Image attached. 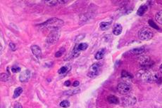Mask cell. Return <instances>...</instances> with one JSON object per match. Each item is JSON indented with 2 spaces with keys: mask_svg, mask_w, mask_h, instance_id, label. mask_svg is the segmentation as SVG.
Masks as SVG:
<instances>
[{
  "mask_svg": "<svg viewBox=\"0 0 162 108\" xmlns=\"http://www.w3.org/2000/svg\"><path fill=\"white\" fill-rule=\"evenodd\" d=\"M64 25V21L57 18H52L42 24V26L51 30H57Z\"/></svg>",
  "mask_w": 162,
  "mask_h": 108,
  "instance_id": "6da1fadb",
  "label": "cell"
},
{
  "mask_svg": "<svg viewBox=\"0 0 162 108\" xmlns=\"http://www.w3.org/2000/svg\"><path fill=\"white\" fill-rule=\"evenodd\" d=\"M142 79L145 82H148V83H154L157 82L159 79V76L157 73L151 71V70H146L142 74Z\"/></svg>",
  "mask_w": 162,
  "mask_h": 108,
  "instance_id": "7a4b0ae2",
  "label": "cell"
},
{
  "mask_svg": "<svg viewBox=\"0 0 162 108\" xmlns=\"http://www.w3.org/2000/svg\"><path fill=\"white\" fill-rule=\"evenodd\" d=\"M154 37V33L150 29L147 28H144L141 29L138 32V37L142 41H148Z\"/></svg>",
  "mask_w": 162,
  "mask_h": 108,
  "instance_id": "3957f363",
  "label": "cell"
},
{
  "mask_svg": "<svg viewBox=\"0 0 162 108\" xmlns=\"http://www.w3.org/2000/svg\"><path fill=\"white\" fill-rule=\"evenodd\" d=\"M102 64L99 63H96L93 64L90 67L89 71H88V76L90 78H95L99 75L100 72V70H101Z\"/></svg>",
  "mask_w": 162,
  "mask_h": 108,
  "instance_id": "277c9868",
  "label": "cell"
},
{
  "mask_svg": "<svg viewBox=\"0 0 162 108\" xmlns=\"http://www.w3.org/2000/svg\"><path fill=\"white\" fill-rule=\"evenodd\" d=\"M137 103V99L133 95H126L122 97V105L125 107H133Z\"/></svg>",
  "mask_w": 162,
  "mask_h": 108,
  "instance_id": "5b68a950",
  "label": "cell"
},
{
  "mask_svg": "<svg viewBox=\"0 0 162 108\" xmlns=\"http://www.w3.org/2000/svg\"><path fill=\"white\" fill-rule=\"evenodd\" d=\"M60 33L59 30H52L51 31L50 34L47 36L46 37V42L48 43H54L58 41V39H59Z\"/></svg>",
  "mask_w": 162,
  "mask_h": 108,
  "instance_id": "8992f818",
  "label": "cell"
},
{
  "mask_svg": "<svg viewBox=\"0 0 162 108\" xmlns=\"http://www.w3.org/2000/svg\"><path fill=\"white\" fill-rule=\"evenodd\" d=\"M117 91L120 94L126 95L130 92L131 88L127 84L125 83V82H122V83L118 84V85L117 86Z\"/></svg>",
  "mask_w": 162,
  "mask_h": 108,
  "instance_id": "52a82bcc",
  "label": "cell"
},
{
  "mask_svg": "<svg viewBox=\"0 0 162 108\" xmlns=\"http://www.w3.org/2000/svg\"><path fill=\"white\" fill-rule=\"evenodd\" d=\"M31 71L29 70H25L21 73L19 76V80L21 82H27L31 77Z\"/></svg>",
  "mask_w": 162,
  "mask_h": 108,
  "instance_id": "ba28073f",
  "label": "cell"
},
{
  "mask_svg": "<svg viewBox=\"0 0 162 108\" xmlns=\"http://www.w3.org/2000/svg\"><path fill=\"white\" fill-rule=\"evenodd\" d=\"M138 61L139 63L141 64V65H142L143 67H147V65H150V58L148 56H146V55L139 56L138 58Z\"/></svg>",
  "mask_w": 162,
  "mask_h": 108,
  "instance_id": "9c48e42d",
  "label": "cell"
},
{
  "mask_svg": "<svg viewBox=\"0 0 162 108\" xmlns=\"http://www.w3.org/2000/svg\"><path fill=\"white\" fill-rule=\"evenodd\" d=\"M31 51H32L33 53L34 54V55L37 58V59H40L42 56V51L41 49L37 45H33L31 47Z\"/></svg>",
  "mask_w": 162,
  "mask_h": 108,
  "instance_id": "30bf717a",
  "label": "cell"
},
{
  "mask_svg": "<svg viewBox=\"0 0 162 108\" xmlns=\"http://www.w3.org/2000/svg\"><path fill=\"white\" fill-rule=\"evenodd\" d=\"M123 30V28L120 24H116L113 28V33L115 35H119L121 34Z\"/></svg>",
  "mask_w": 162,
  "mask_h": 108,
  "instance_id": "8fae6325",
  "label": "cell"
},
{
  "mask_svg": "<svg viewBox=\"0 0 162 108\" xmlns=\"http://www.w3.org/2000/svg\"><path fill=\"white\" fill-rule=\"evenodd\" d=\"M145 51V47L142 46V47H139V48H135V49H133L130 51V53L133 54V55H139V54H142V53H144Z\"/></svg>",
  "mask_w": 162,
  "mask_h": 108,
  "instance_id": "7c38bea8",
  "label": "cell"
},
{
  "mask_svg": "<svg viewBox=\"0 0 162 108\" xmlns=\"http://www.w3.org/2000/svg\"><path fill=\"white\" fill-rule=\"evenodd\" d=\"M80 51H81L79 49L78 46L76 45L74 48H73V51L71 52V58H76L77 57H78L80 54Z\"/></svg>",
  "mask_w": 162,
  "mask_h": 108,
  "instance_id": "4fadbf2b",
  "label": "cell"
},
{
  "mask_svg": "<svg viewBox=\"0 0 162 108\" xmlns=\"http://www.w3.org/2000/svg\"><path fill=\"white\" fill-rule=\"evenodd\" d=\"M105 52H106V50H105L104 49H100V50H99L95 55L96 59L97 60L102 59L105 55Z\"/></svg>",
  "mask_w": 162,
  "mask_h": 108,
  "instance_id": "5bb4252c",
  "label": "cell"
},
{
  "mask_svg": "<svg viewBox=\"0 0 162 108\" xmlns=\"http://www.w3.org/2000/svg\"><path fill=\"white\" fill-rule=\"evenodd\" d=\"M121 78L125 79V80H130V79H133V75L130 73L123 70V71L121 72Z\"/></svg>",
  "mask_w": 162,
  "mask_h": 108,
  "instance_id": "9a60e30c",
  "label": "cell"
},
{
  "mask_svg": "<svg viewBox=\"0 0 162 108\" xmlns=\"http://www.w3.org/2000/svg\"><path fill=\"white\" fill-rule=\"evenodd\" d=\"M107 100L111 104H118V103H119V100L115 95H109V96H108Z\"/></svg>",
  "mask_w": 162,
  "mask_h": 108,
  "instance_id": "2e32d148",
  "label": "cell"
},
{
  "mask_svg": "<svg viewBox=\"0 0 162 108\" xmlns=\"http://www.w3.org/2000/svg\"><path fill=\"white\" fill-rule=\"evenodd\" d=\"M147 10V5H142L138 9L137 11V14L138 16H143L145 13V12Z\"/></svg>",
  "mask_w": 162,
  "mask_h": 108,
  "instance_id": "e0dca14e",
  "label": "cell"
},
{
  "mask_svg": "<svg viewBox=\"0 0 162 108\" xmlns=\"http://www.w3.org/2000/svg\"><path fill=\"white\" fill-rule=\"evenodd\" d=\"M23 92V88L21 87H18L15 89L14 93H13V98H17L18 97H19L21 95V94H22Z\"/></svg>",
  "mask_w": 162,
  "mask_h": 108,
  "instance_id": "ac0fdd59",
  "label": "cell"
},
{
  "mask_svg": "<svg viewBox=\"0 0 162 108\" xmlns=\"http://www.w3.org/2000/svg\"><path fill=\"white\" fill-rule=\"evenodd\" d=\"M111 25V22H102L100 23V27L102 30H106L109 28Z\"/></svg>",
  "mask_w": 162,
  "mask_h": 108,
  "instance_id": "d6986e66",
  "label": "cell"
},
{
  "mask_svg": "<svg viewBox=\"0 0 162 108\" xmlns=\"http://www.w3.org/2000/svg\"><path fill=\"white\" fill-rule=\"evenodd\" d=\"M80 88H76V89H73V90H69V91H67L66 92L64 93V94L66 95H75V94H77L80 92Z\"/></svg>",
  "mask_w": 162,
  "mask_h": 108,
  "instance_id": "ffe728a7",
  "label": "cell"
},
{
  "mask_svg": "<svg viewBox=\"0 0 162 108\" xmlns=\"http://www.w3.org/2000/svg\"><path fill=\"white\" fill-rule=\"evenodd\" d=\"M156 20L158 23L162 25V11H159L158 13L156 14Z\"/></svg>",
  "mask_w": 162,
  "mask_h": 108,
  "instance_id": "44dd1931",
  "label": "cell"
},
{
  "mask_svg": "<svg viewBox=\"0 0 162 108\" xmlns=\"http://www.w3.org/2000/svg\"><path fill=\"white\" fill-rule=\"evenodd\" d=\"M60 106H61V107L68 108V107H69V106H70V103L66 100H63V101H61V103H60Z\"/></svg>",
  "mask_w": 162,
  "mask_h": 108,
  "instance_id": "7402d4cb",
  "label": "cell"
},
{
  "mask_svg": "<svg viewBox=\"0 0 162 108\" xmlns=\"http://www.w3.org/2000/svg\"><path fill=\"white\" fill-rule=\"evenodd\" d=\"M68 67H66V66H64V67H61V68L58 70V73L59 74H66V73L68 72Z\"/></svg>",
  "mask_w": 162,
  "mask_h": 108,
  "instance_id": "603a6c76",
  "label": "cell"
},
{
  "mask_svg": "<svg viewBox=\"0 0 162 108\" xmlns=\"http://www.w3.org/2000/svg\"><path fill=\"white\" fill-rule=\"evenodd\" d=\"M78 46L79 49H80V51L86 50V49H88V43H80V44H78Z\"/></svg>",
  "mask_w": 162,
  "mask_h": 108,
  "instance_id": "cb8c5ba5",
  "label": "cell"
},
{
  "mask_svg": "<svg viewBox=\"0 0 162 108\" xmlns=\"http://www.w3.org/2000/svg\"><path fill=\"white\" fill-rule=\"evenodd\" d=\"M9 75L7 74H6V73H1V80L2 81V82H7V81H8L9 79Z\"/></svg>",
  "mask_w": 162,
  "mask_h": 108,
  "instance_id": "d4e9b609",
  "label": "cell"
},
{
  "mask_svg": "<svg viewBox=\"0 0 162 108\" xmlns=\"http://www.w3.org/2000/svg\"><path fill=\"white\" fill-rule=\"evenodd\" d=\"M64 52H65V49H64V48H61V49H60L59 51H58L57 52H56V54H55V56L56 57V58H58V57H61V55L64 54Z\"/></svg>",
  "mask_w": 162,
  "mask_h": 108,
  "instance_id": "484cf974",
  "label": "cell"
},
{
  "mask_svg": "<svg viewBox=\"0 0 162 108\" xmlns=\"http://www.w3.org/2000/svg\"><path fill=\"white\" fill-rule=\"evenodd\" d=\"M46 4H47L49 6H55L58 3V1H54V0H50V1H44Z\"/></svg>",
  "mask_w": 162,
  "mask_h": 108,
  "instance_id": "4316f807",
  "label": "cell"
},
{
  "mask_svg": "<svg viewBox=\"0 0 162 108\" xmlns=\"http://www.w3.org/2000/svg\"><path fill=\"white\" fill-rule=\"evenodd\" d=\"M11 71L13 73L19 72L21 71V68L19 67H17V66H13L11 68Z\"/></svg>",
  "mask_w": 162,
  "mask_h": 108,
  "instance_id": "83f0119b",
  "label": "cell"
},
{
  "mask_svg": "<svg viewBox=\"0 0 162 108\" xmlns=\"http://www.w3.org/2000/svg\"><path fill=\"white\" fill-rule=\"evenodd\" d=\"M9 48L11 49V51H13L16 50V46L13 43H9Z\"/></svg>",
  "mask_w": 162,
  "mask_h": 108,
  "instance_id": "f1b7e54d",
  "label": "cell"
},
{
  "mask_svg": "<svg viewBox=\"0 0 162 108\" xmlns=\"http://www.w3.org/2000/svg\"><path fill=\"white\" fill-rule=\"evenodd\" d=\"M149 25H150L151 27H153V28H156V29H159V28L157 27V25H155V23H154V22H153L152 20H149Z\"/></svg>",
  "mask_w": 162,
  "mask_h": 108,
  "instance_id": "f546056e",
  "label": "cell"
},
{
  "mask_svg": "<svg viewBox=\"0 0 162 108\" xmlns=\"http://www.w3.org/2000/svg\"><path fill=\"white\" fill-rule=\"evenodd\" d=\"M14 108H23L21 105L19 103H16L14 105Z\"/></svg>",
  "mask_w": 162,
  "mask_h": 108,
  "instance_id": "4dcf8cb0",
  "label": "cell"
},
{
  "mask_svg": "<svg viewBox=\"0 0 162 108\" xmlns=\"http://www.w3.org/2000/svg\"><path fill=\"white\" fill-rule=\"evenodd\" d=\"M85 37V36L84 35H79L78 37H77V39H78V41H80V40H82V39Z\"/></svg>",
  "mask_w": 162,
  "mask_h": 108,
  "instance_id": "1f68e13d",
  "label": "cell"
},
{
  "mask_svg": "<svg viewBox=\"0 0 162 108\" xmlns=\"http://www.w3.org/2000/svg\"><path fill=\"white\" fill-rule=\"evenodd\" d=\"M79 84H80V83H79L78 81H76V82H74V83H73V86L74 87H77L79 85Z\"/></svg>",
  "mask_w": 162,
  "mask_h": 108,
  "instance_id": "d6a6232c",
  "label": "cell"
},
{
  "mask_svg": "<svg viewBox=\"0 0 162 108\" xmlns=\"http://www.w3.org/2000/svg\"><path fill=\"white\" fill-rule=\"evenodd\" d=\"M64 85H65L66 86H70V81H66V82H65V83H64Z\"/></svg>",
  "mask_w": 162,
  "mask_h": 108,
  "instance_id": "836d02e7",
  "label": "cell"
},
{
  "mask_svg": "<svg viewBox=\"0 0 162 108\" xmlns=\"http://www.w3.org/2000/svg\"><path fill=\"white\" fill-rule=\"evenodd\" d=\"M159 70H160V72H161L162 73V65H161V66H160Z\"/></svg>",
  "mask_w": 162,
  "mask_h": 108,
  "instance_id": "e575fe53",
  "label": "cell"
}]
</instances>
